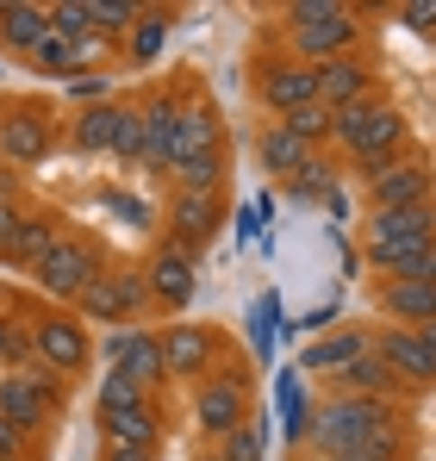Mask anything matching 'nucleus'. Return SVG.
I'll return each mask as SVG.
<instances>
[{"instance_id":"nucleus-27","label":"nucleus","mask_w":436,"mask_h":461,"mask_svg":"<svg viewBox=\"0 0 436 461\" xmlns=\"http://www.w3.org/2000/svg\"><path fill=\"white\" fill-rule=\"evenodd\" d=\"M162 437H168V418H162L156 393H150L144 405L119 411L113 424H100V443H138V449H162Z\"/></svg>"},{"instance_id":"nucleus-12","label":"nucleus","mask_w":436,"mask_h":461,"mask_svg":"<svg viewBox=\"0 0 436 461\" xmlns=\"http://www.w3.org/2000/svg\"><path fill=\"white\" fill-rule=\"evenodd\" d=\"M224 356H231V337L213 318H175V324H162V362H168V381L175 386H200L206 375H218Z\"/></svg>"},{"instance_id":"nucleus-40","label":"nucleus","mask_w":436,"mask_h":461,"mask_svg":"<svg viewBox=\"0 0 436 461\" xmlns=\"http://www.w3.org/2000/svg\"><path fill=\"white\" fill-rule=\"evenodd\" d=\"M162 449H138V443H106L100 449V461H156Z\"/></svg>"},{"instance_id":"nucleus-3","label":"nucleus","mask_w":436,"mask_h":461,"mask_svg":"<svg viewBox=\"0 0 436 461\" xmlns=\"http://www.w3.org/2000/svg\"><path fill=\"white\" fill-rule=\"evenodd\" d=\"M424 249H436V200L393 206V212H362V256L380 281L405 275Z\"/></svg>"},{"instance_id":"nucleus-34","label":"nucleus","mask_w":436,"mask_h":461,"mask_svg":"<svg viewBox=\"0 0 436 461\" xmlns=\"http://www.w3.org/2000/svg\"><path fill=\"white\" fill-rule=\"evenodd\" d=\"M281 125H287L299 144H312V150H318V144H331V125H337V113L318 100V106H299V113H287Z\"/></svg>"},{"instance_id":"nucleus-2","label":"nucleus","mask_w":436,"mask_h":461,"mask_svg":"<svg viewBox=\"0 0 436 461\" xmlns=\"http://www.w3.org/2000/svg\"><path fill=\"white\" fill-rule=\"evenodd\" d=\"M281 38H287V57L318 69L331 57L362 50V13L343 6V0H293L281 13Z\"/></svg>"},{"instance_id":"nucleus-28","label":"nucleus","mask_w":436,"mask_h":461,"mask_svg":"<svg viewBox=\"0 0 436 461\" xmlns=\"http://www.w3.org/2000/svg\"><path fill=\"white\" fill-rule=\"evenodd\" d=\"M331 381H337V393H350V399H393V405H399V381L386 375V362H380L374 349H362V356H356L343 375H331Z\"/></svg>"},{"instance_id":"nucleus-37","label":"nucleus","mask_w":436,"mask_h":461,"mask_svg":"<svg viewBox=\"0 0 436 461\" xmlns=\"http://www.w3.org/2000/svg\"><path fill=\"white\" fill-rule=\"evenodd\" d=\"M393 19L418 38H436V0H405V6H393Z\"/></svg>"},{"instance_id":"nucleus-35","label":"nucleus","mask_w":436,"mask_h":461,"mask_svg":"<svg viewBox=\"0 0 436 461\" xmlns=\"http://www.w3.org/2000/svg\"><path fill=\"white\" fill-rule=\"evenodd\" d=\"M331 175H337V168L312 156V162H305V168L287 181V194H293V200H305V206H312V200H331Z\"/></svg>"},{"instance_id":"nucleus-19","label":"nucleus","mask_w":436,"mask_h":461,"mask_svg":"<svg viewBox=\"0 0 436 461\" xmlns=\"http://www.w3.org/2000/svg\"><path fill=\"white\" fill-rule=\"evenodd\" d=\"M368 349L386 362V375L399 381V393H431V386H436V356H431V343H424L418 330H405V324H380Z\"/></svg>"},{"instance_id":"nucleus-41","label":"nucleus","mask_w":436,"mask_h":461,"mask_svg":"<svg viewBox=\"0 0 436 461\" xmlns=\"http://www.w3.org/2000/svg\"><path fill=\"white\" fill-rule=\"evenodd\" d=\"M405 275H418V281H431V287H436V249H424V256H418Z\"/></svg>"},{"instance_id":"nucleus-8","label":"nucleus","mask_w":436,"mask_h":461,"mask_svg":"<svg viewBox=\"0 0 436 461\" xmlns=\"http://www.w3.org/2000/svg\"><path fill=\"white\" fill-rule=\"evenodd\" d=\"M63 144V113L50 94H13L0 100V168H38Z\"/></svg>"},{"instance_id":"nucleus-38","label":"nucleus","mask_w":436,"mask_h":461,"mask_svg":"<svg viewBox=\"0 0 436 461\" xmlns=\"http://www.w3.org/2000/svg\"><path fill=\"white\" fill-rule=\"evenodd\" d=\"M25 212H32V206H25V194L6 181V187H0V249L13 243V230H19V219H25Z\"/></svg>"},{"instance_id":"nucleus-33","label":"nucleus","mask_w":436,"mask_h":461,"mask_svg":"<svg viewBox=\"0 0 436 461\" xmlns=\"http://www.w3.org/2000/svg\"><path fill=\"white\" fill-rule=\"evenodd\" d=\"M32 69H44V76H87L81 69V44L75 38H57V32L32 50Z\"/></svg>"},{"instance_id":"nucleus-44","label":"nucleus","mask_w":436,"mask_h":461,"mask_svg":"<svg viewBox=\"0 0 436 461\" xmlns=\"http://www.w3.org/2000/svg\"><path fill=\"white\" fill-rule=\"evenodd\" d=\"M6 181H13V175H6V168H0V187H6Z\"/></svg>"},{"instance_id":"nucleus-45","label":"nucleus","mask_w":436,"mask_h":461,"mask_svg":"<svg viewBox=\"0 0 436 461\" xmlns=\"http://www.w3.org/2000/svg\"><path fill=\"white\" fill-rule=\"evenodd\" d=\"M312 461H331V456H312Z\"/></svg>"},{"instance_id":"nucleus-17","label":"nucleus","mask_w":436,"mask_h":461,"mask_svg":"<svg viewBox=\"0 0 436 461\" xmlns=\"http://www.w3.org/2000/svg\"><path fill=\"white\" fill-rule=\"evenodd\" d=\"M100 356H106V368H113V375L138 381L144 393H162V386H168L162 330H150V324H125V330H113V337L100 343Z\"/></svg>"},{"instance_id":"nucleus-32","label":"nucleus","mask_w":436,"mask_h":461,"mask_svg":"<svg viewBox=\"0 0 436 461\" xmlns=\"http://www.w3.org/2000/svg\"><path fill=\"white\" fill-rule=\"evenodd\" d=\"M268 437H275V430H268V418H250L243 430H231L224 443H213V449L224 461H268Z\"/></svg>"},{"instance_id":"nucleus-14","label":"nucleus","mask_w":436,"mask_h":461,"mask_svg":"<svg viewBox=\"0 0 436 461\" xmlns=\"http://www.w3.org/2000/svg\"><path fill=\"white\" fill-rule=\"evenodd\" d=\"M250 94H256V106H268L275 119H287L299 106H318V69L299 63V57H287V50L256 57V63H250Z\"/></svg>"},{"instance_id":"nucleus-43","label":"nucleus","mask_w":436,"mask_h":461,"mask_svg":"<svg viewBox=\"0 0 436 461\" xmlns=\"http://www.w3.org/2000/svg\"><path fill=\"white\" fill-rule=\"evenodd\" d=\"M194 461H224V456H218V449H200V456H194Z\"/></svg>"},{"instance_id":"nucleus-6","label":"nucleus","mask_w":436,"mask_h":461,"mask_svg":"<svg viewBox=\"0 0 436 461\" xmlns=\"http://www.w3.org/2000/svg\"><path fill=\"white\" fill-rule=\"evenodd\" d=\"M405 138H412V125H405V113H399L386 94H374L362 106H343L337 125H331V144L356 162V175L393 162V156H405Z\"/></svg>"},{"instance_id":"nucleus-46","label":"nucleus","mask_w":436,"mask_h":461,"mask_svg":"<svg viewBox=\"0 0 436 461\" xmlns=\"http://www.w3.org/2000/svg\"><path fill=\"white\" fill-rule=\"evenodd\" d=\"M0 375H6V368H0Z\"/></svg>"},{"instance_id":"nucleus-4","label":"nucleus","mask_w":436,"mask_h":461,"mask_svg":"<svg viewBox=\"0 0 436 461\" xmlns=\"http://www.w3.org/2000/svg\"><path fill=\"white\" fill-rule=\"evenodd\" d=\"M113 268V249H106V237L100 230H81V225H69L63 230V243L32 268V287H38V300L44 306H69L75 312V300L100 281Z\"/></svg>"},{"instance_id":"nucleus-11","label":"nucleus","mask_w":436,"mask_h":461,"mask_svg":"<svg viewBox=\"0 0 436 461\" xmlns=\"http://www.w3.org/2000/svg\"><path fill=\"white\" fill-rule=\"evenodd\" d=\"M69 405V381H57L50 368L25 362V368H6L0 375V418L19 424L25 437H44L57 424V411Z\"/></svg>"},{"instance_id":"nucleus-15","label":"nucleus","mask_w":436,"mask_h":461,"mask_svg":"<svg viewBox=\"0 0 436 461\" xmlns=\"http://www.w3.org/2000/svg\"><path fill=\"white\" fill-rule=\"evenodd\" d=\"M224 225V187H168L162 200V237L187 243L194 256L206 249Z\"/></svg>"},{"instance_id":"nucleus-42","label":"nucleus","mask_w":436,"mask_h":461,"mask_svg":"<svg viewBox=\"0 0 436 461\" xmlns=\"http://www.w3.org/2000/svg\"><path fill=\"white\" fill-rule=\"evenodd\" d=\"M418 337H424V343H431V356H436V324H424V330H418Z\"/></svg>"},{"instance_id":"nucleus-20","label":"nucleus","mask_w":436,"mask_h":461,"mask_svg":"<svg viewBox=\"0 0 436 461\" xmlns=\"http://www.w3.org/2000/svg\"><path fill=\"white\" fill-rule=\"evenodd\" d=\"M200 156H224V119H218L213 94L200 81H181V138H175V162H200Z\"/></svg>"},{"instance_id":"nucleus-24","label":"nucleus","mask_w":436,"mask_h":461,"mask_svg":"<svg viewBox=\"0 0 436 461\" xmlns=\"http://www.w3.org/2000/svg\"><path fill=\"white\" fill-rule=\"evenodd\" d=\"M368 343H374V330H368V324L324 330V337H312V343H305V356H299V375H343V368L362 356Z\"/></svg>"},{"instance_id":"nucleus-5","label":"nucleus","mask_w":436,"mask_h":461,"mask_svg":"<svg viewBox=\"0 0 436 461\" xmlns=\"http://www.w3.org/2000/svg\"><path fill=\"white\" fill-rule=\"evenodd\" d=\"M250 418H256V375H250V362H224L218 375L187 386V424H194V437L206 449L224 443L231 430H243Z\"/></svg>"},{"instance_id":"nucleus-25","label":"nucleus","mask_w":436,"mask_h":461,"mask_svg":"<svg viewBox=\"0 0 436 461\" xmlns=\"http://www.w3.org/2000/svg\"><path fill=\"white\" fill-rule=\"evenodd\" d=\"M44 38H50V6H38V0H0V50H13V57L32 63V50Z\"/></svg>"},{"instance_id":"nucleus-23","label":"nucleus","mask_w":436,"mask_h":461,"mask_svg":"<svg viewBox=\"0 0 436 461\" xmlns=\"http://www.w3.org/2000/svg\"><path fill=\"white\" fill-rule=\"evenodd\" d=\"M374 94H380V81H374V63H368L362 50L318 63V100H324L331 113H343V106H362V100H374Z\"/></svg>"},{"instance_id":"nucleus-26","label":"nucleus","mask_w":436,"mask_h":461,"mask_svg":"<svg viewBox=\"0 0 436 461\" xmlns=\"http://www.w3.org/2000/svg\"><path fill=\"white\" fill-rule=\"evenodd\" d=\"M312 156H318V150H312V144H299L281 119L256 131V162H262V175H275V181H293V175H299Z\"/></svg>"},{"instance_id":"nucleus-29","label":"nucleus","mask_w":436,"mask_h":461,"mask_svg":"<svg viewBox=\"0 0 436 461\" xmlns=\"http://www.w3.org/2000/svg\"><path fill=\"white\" fill-rule=\"evenodd\" d=\"M175 6H144L138 13V25H132V38H125V57L132 63H156V50L168 44V32H175Z\"/></svg>"},{"instance_id":"nucleus-13","label":"nucleus","mask_w":436,"mask_h":461,"mask_svg":"<svg viewBox=\"0 0 436 461\" xmlns=\"http://www.w3.org/2000/svg\"><path fill=\"white\" fill-rule=\"evenodd\" d=\"M362 194H368V212H393V206H424L436 200V162L424 150H405L380 168L362 175Z\"/></svg>"},{"instance_id":"nucleus-1","label":"nucleus","mask_w":436,"mask_h":461,"mask_svg":"<svg viewBox=\"0 0 436 461\" xmlns=\"http://www.w3.org/2000/svg\"><path fill=\"white\" fill-rule=\"evenodd\" d=\"M305 449L312 456H331V461H412V430H405V411L393 399L331 393L312 411Z\"/></svg>"},{"instance_id":"nucleus-16","label":"nucleus","mask_w":436,"mask_h":461,"mask_svg":"<svg viewBox=\"0 0 436 461\" xmlns=\"http://www.w3.org/2000/svg\"><path fill=\"white\" fill-rule=\"evenodd\" d=\"M138 113H144V150H138V168L144 175H168L175 162V138H181V81H156L138 94Z\"/></svg>"},{"instance_id":"nucleus-7","label":"nucleus","mask_w":436,"mask_h":461,"mask_svg":"<svg viewBox=\"0 0 436 461\" xmlns=\"http://www.w3.org/2000/svg\"><path fill=\"white\" fill-rule=\"evenodd\" d=\"M19 312H25V330H32V362H38V368H50L57 381H69V386L94 368L100 343H94V330H87L69 306H19Z\"/></svg>"},{"instance_id":"nucleus-18","label":"nucleus","mask_w":436,"mask_h":461,"mask_svg":"<svg viewBox=\"0 0 436 461\" xmlns=\"http://www.w3.org/2000/svg\"><path fill=\"white\" fill-rule=\"evenodd\" d=\"M194 275H200V256L187 249V243H175V237H156L144 256V281H150V300L156 312H181L194 300Z\"/></svg>"},{"instance_id":"nucleus-39","label":"nucleus","mask_w":436,"mask_h":461,"mask_svg":"<svg viewBox=\"0 0 436 461\" xmlns=\"http://www.w3.org/2000/svg\"><path fill=\"white\" fill-rule=\"evenodd\" d=\"M0 461H32V437L6 418H0Z\"/></svg>"},{"instance_id":"nucleus-10","label":"nucleus","mask_w":436,"mask_h":461,"mask_svg":"<svg viewBox=\"0 0 436 461\" xmlns=\"http://www.w3.org/2000/svg\"><path fill=\"white\" fill-rule=\"evenodd\" d=\"M156 300H150V281H144V262H113L81 300H75V318L94 330V324H113V330H125V324H144Z\"/></svg>"},{"instance_id":"nucleus-9","label":"nucleus","mask_w":436,"mask_h":461,"mask_svg":"<svg viewBox=\"0 0 436 461\" xmlns=\"http://www.w3.org/2000/svg\"><path fill=\"white\" fill-rule=\"evenodd\" d=\"M69 144L81 156H119V162H138L144 150V113H138V94H113L100 106H81L69 119Z\"/></svg>"},{"instance_id":"nucleus-21","label":"nucleus","mask_w":436,"mask_h":461,"mask_svg":"<svg viewBox=\"0 0 436 461\" xmlns=\"http://www.w3.org/2000/svg\"><path fill=\"white\" fill-rule=\"evenodd\" d=\"M63 230H69V219L57 212V206H32L25 219H19V230H13V243L0 249V268H19V275H32L57 243H63Z\"/></svg>"},{"instance_id":"nucleus-30","label":"nucleus","mask_w":436,"mask_h":461,"mask_svg":"<svg viewBox=\"0 0 436 461\" xmlns=\"http://www.w3.org/2000/svg\"><path fill=\"white\" fill-rule=\"evenodd\" d=\"M144 399L150 393L138 381H125V375L106 368V375H100V393H94V424H113L119 411H132V405H144Z\"/></svg>"},{"instance_id":"nucleus-31","label":"nucleus","mask_w":436,"mask_h":461,"mask_svg":"<svg viewBox=\"0 0 436 461\" xmlns=\"http://www.w3.org/2000/svg\"><path fill=\"white\" fill-rule=\"evenodd\" d=\"M87 6H94V32H100L106 44H125L132 25H138V13H144L138 0H87Z\"/></svg>"},{"instance_id":"nucleus-36","label":"nucleus","mask_w":436,"mask_h":461,"mask_svg":"<svg viewBox=\"0 0 436 461\" xmlns=\"http://www.w3.org/2000/svg\"><path fill=\"white\" fill-rule=\"evenodd\" d=\"M50 32H57V38H87V32H94V6H87V0H57V6H50Z\"/></svg>"},{"instance_id":"nucleus-22","label":"nucleus","mask_w":436,"mask_h":461,"mask_svg":"<svg viewBox=\"0 0 436 461\" xmlns=\"http://www.w3.org/2000/svg\"><path fill=\"white\" fill-rule=\"evenodd\" d=\"M374 312L386 324H405V330H424L436 324V287L418 275H393V281H374Z\"/></svg>"}]
</instances>
